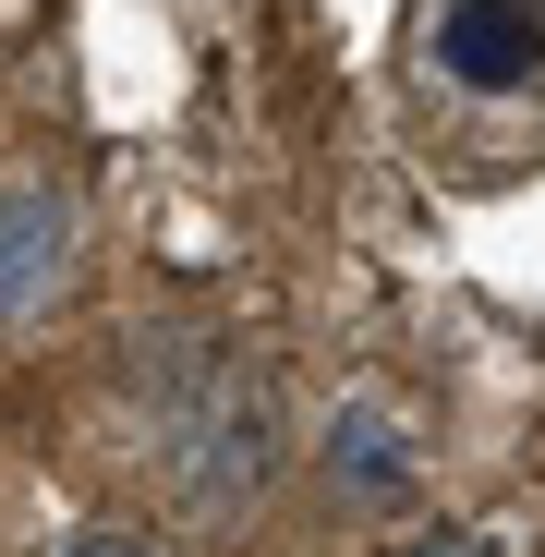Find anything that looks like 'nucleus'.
<instances>
[{
	"label": "nucleus",
	"instance_id": "f257e3e1",
	"mask_svg": "<svg viewBox=\"0 0 545 557\" xmlns=\"http://www.w3.org/2000/svg\"><path fill=\"white\" fill-rule=\"evenodd\" d=\"M122 388H146V448H158V473L170 497L195 509V521H243L267 509V485H280V400H267L255 363H231L219 339L195 327H134L122 351Z\"/></svg>",
	"mask_w": 545,
	"mask_h": 557
},
{
	"label": "nucleus",
	"instance_id": "f03ea898",
	"mask_svg": "<svg viewBox=\"0 0 545 557\" xmlns=\"http://www.w3.org/2000/svg\"><path fill=\"white\" fill-rule=\"evenodd\" d=\"M85 278V219L61 182H0V339H25L73 304Z\"/></svg>",
	"mask_w": 545,
	"mask_h": 557
},
{
	"label": "nucleus",
	"instance_id": "7ed1b4c3",
	"mask_svg": "<svg viewBox=\"0 0 545 557\" xmlns=\"http://www.w3.org/2000/svg\"><path fill=\"white\" fill-rule=\"evenodd\" d=\"M424 61L461 98H521L545 85V0H424Z\"/></svg>",
	"mask_w": 545,
	"mask_h": 557
},
{
	"label": "nucleus",
	"instance_id": "20e7f679",
	"mask_svg": "<svg viewBox=\"0 0 545 557\" xmlns=\"http://www.w3.org/2000/svg\"><path fill=\"white\" fill-rule=\"evenodd\" d=\"M315 473H327L339 509H412L424 436H412V412H400L388 388H363V400H339V412L315 424Z\"/></svg>",
	"mask_w": 545,
	"mask_h": 557
},
{
	"label": "nucleus",
	"instance_id": "39448f33",
	"mask_svg": "<svg viewBox=\"0 0 545 557\" xmlns=\"http://www.w3.org/2000/svg\"><path fill=\"white\" fill-rule=\"evenodd\" d=\"M61 557H158V533H134V521H85Z\"/></svg>",
	"mask_w": 545,
	"mask_h": 557
},
{
	"label": "nucleus",
	"instance_id": "423d86ee",
	"mask_svg": "<svg viewBox=\"0 0 545 557\" xmlns=\"http://www.w3.org/2000/svg\"><path fill=\"white\" fill-rule=\"evenodd\" d=\"M400 557H485V533H448V521H436V533H412Z\"/></svg>",
	"mask_w": 545,
	"mask_h": 557
}]
</instances>
